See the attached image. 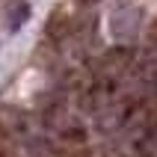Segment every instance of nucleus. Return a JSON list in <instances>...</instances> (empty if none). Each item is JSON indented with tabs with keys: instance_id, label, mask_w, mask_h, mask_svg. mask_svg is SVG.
<instances>
[{
	"instance_id": "obj_1",
	"label": "nucleus",
	"mask_w": 157,
	"mask_h": 157,
	"mask_svg": "<svg viewBox=\"0 0 157 157\" xmlns=\"http://www.w3.org/2000/svg\"><path fill=\"white\" fill-rule=\"evenodd\" d=\"M27 15H30V6H27V0H15V3L9 6V12H6V27H9V33H15L18 27L27 21Z\"/></svg>"
},
{
	"instance_id": "obj_2",
	"label": "nucleus",
	"mask_w": 157,
	"mask_h": 157,
	"mask_svg": "<svg viewBox=\"0 0 157 157\" xmlns=\"http://www.w3.org/2000/svg\"><path fill=\"white\" fill-rule=\"evenodd\" d=\"M83 3H95V0H83Z\"/></svg>"
}]
</instances>
